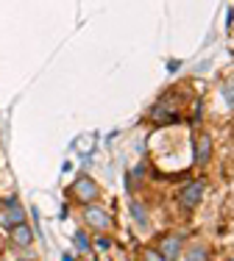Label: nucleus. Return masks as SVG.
<instances>
[{"label":"nucleus","instance_id":"nucleus-10","mask_svg":"<svg viewBox=\"0 0 234 261\" xmlns=\"http://www.w3.org/2000/svg\"><path fill=\"white\" fill-rule=\"evenodd\" d=\"M134 214H137L139 222H145V211H143V206H137V203H134Z\"/></svg>","mask_w":234,"mask_h":261},{"label":"nucleus","instance_id":"nucleus-12","mask_svg":"<svg viewBox=\"0 0 234 261\" xmlns=\"http://www.w3.org/2000/svg\"><path fill=\"white\" fill-rule=\"evenodd\" d=\"M231 261H234V258H231Z\"/></svg>","mask_w":234,"mask_h":261},{"label":"nucleus","instance_id":"nucleus-8","mask_svg":"<svg viewBox=\"0 0 234 261\" xmlns=\"http://www.w3.org/2000/svg\"><path fill=\"white\" fill-rule=\"evenodd\" d=\"M76 250H78V253H87V250H89V242H87V233H81V231L76 233Z\"/></svg>","mask_w":234,"mask_h":261},{"label":"nucleus","instance_id":"nucleus-9","mask_svg":"<svg viewBox=\"0 0 234 261\" xmlns=\"http://www.w3.org/2000/svg\"><path fill=\"white\" fill-rule=\"evenodd\" d=\"M206 159H209V139L204 136V139H201V150H198V161H201V164H204Z\"/></svg>","mask_w":234,"mask_h":261},{"label":"nucleus","instance_id":"nucleus-4","mask_svg":"<svg viewBox=\"0 0 234 261\" xmlns=\"http://www.w3.org/2000/svg\"><path fill=\"white\" fill-rule=\"evenodd\" d=\"M31 242H34V231H31L26 222L11 228V245L14 247H31Z\"/></svg>","mask_w":234,"mask_h":261},{"label":"nucleus","instance_id":"nucleus-1","mask_svg":"<svg viewBox=\"0 0 234 261\" xmlns=\"http://www.w3.org/2000/svg\"><path fill=\"white\" fill-rule=\"evenodd\" d=\"M98 195H101V189H98V184L92 181V178H87V175H81L76 184H73V197H76L78 203H95L98 200Z\"/></svg>","mask_w":234,"mask_h":261},{"label":"nucleus","instance_id":"nucleus-2","mask_svg":"<svg viewBox=\"0 0 234 261\" xmlns=\"http://www.w3.org/2000/svg\"><path fill=\"white\" fill-rule=\"evenodd\" d=\"M87 225L98 228V231H109V228H112V217H109L103 208L89 206V208H87Z\"/></svg>","mask_w":234,"mask_h":261},{"label":"nucleus","instance_id":"nucleus-6","mask_svg":"<svg viewBox=\"0 0 234 261\" xmlns=\"http://www.w3.org/2000/svg\"><path fill=\"white\" fill-rule=\"evenodd\" d=\"M3 222H6L9 228H14V225H20V222H26V217H22V208H20V206H14V211L3 214Z\"/></svg>","mask_w":234,"mask_h":261},{"label":"nucleus","instance_id":"nucleus-7","mask_svg":"<svg viewBox=\"0 0 234 261\" xmlns=\"http://www.w3.org/2000/svg\"><path fill=\"white\" fill-rule=\"evenodd\" d=\"M206 256H209L206 247H193V250L187 253V258H190V261H206Z\"/></svg>","mask_w":234,"mask_h":261},{"label":"nucleus","instance_id":"nucleus-3","mask_svg":"<svg viewBox=\"0 0 234 261\" xmlns=\"http://www.w3.org/2000/svg\"><path fill=\"white\" fill-rule=\"evenodd\" d=\"M201 195H204V184L195 181V184H190L187 189L181 192V197H178V200H181L184 208H195V206L201 203Z\"/></svg>","mask_w":234,"mask_h":261},{"label":"nucleus","instance_id":"nucleus-5","mask_svg":"<svg viewBox=\"0 0 234 261\" xmlns=\"http://www.w3.org/2000/svg\"><path fill=\"white\" fill-rule=\"evenodd\" d=\"M178 250H181V236H168L162 242V258L165 261H173L178 256Z\"/></svg>","mask_w":234,"mask_h":261},{"label":"nucleus","instance_id":"nucleus-11","mask_svg":"<svg viewBox=\"0 0 234 261\" xmlns=\"http://www.w3.org/2000/svg\"><path fill=\"white\" fill-rule=\"evenodd\" d=\"M148 261H165L159 253H153V250H148Z\"/></svg>","mask_w":234,"mask_h":261}]
</instances>
